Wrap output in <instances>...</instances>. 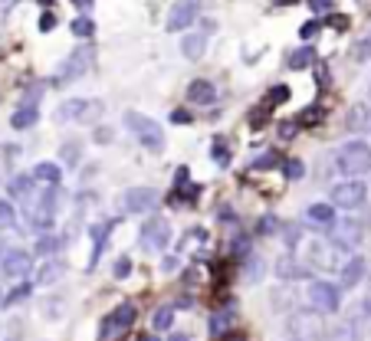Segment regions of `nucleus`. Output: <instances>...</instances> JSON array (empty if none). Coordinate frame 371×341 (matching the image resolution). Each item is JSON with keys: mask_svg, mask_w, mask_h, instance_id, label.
Here are the masks:
<instances>
[{"mask_svg": "<svg viewBox=\"0 0 371 341\" xmlns=\"http://www.w3.org/2000/svg\"><path fill=\"white\" fill-rule=\"evenodd\" d=\"M329 233L325 237L332 240L335 247H345V249H352V247H358L365 240V220L362 217H335V223L332 227H325Z\"/></svg>", "mask_w": 371, "mask_h": 341, "instance_id": "nucleus-10", "label": "nucleus"}, {"mask_svg": "<svg viewBox=\"0 0 371 341\" xmlns=\"http://www.w3.org/2000/svg\"><path fill=\"white\" fill-rule=\"evenodd\" d=\"M128 273H132V259H128V256H122V259L115 263V275H118V279H125Z\"/></svg>", "mask_w": 371, "mask_h": 341, "instance_id": "nucleus-44", "label": "nucleus"}, {"mask_svg": "<svg viewBox=\"0 0 371 341\" xmlns=\"http://www.w3.org/2000/svg\"><path fill=\"white\" fill-rule=\"evenodd\" d=\"M214 161L217 164H230V154H227V148H224V144H214Z\"/></svg>", "mask_w": 371, "mask_h": 341, "instance_id": "nucleus-46", "label": "nucleus"}, {"mask_svg": "<svg viewBox=\"0 0 371 341\" xmlns=\"http://www.w3.org/2000/svg\"><path fill=\"white\" fill-rule=\"evenodd\" d=\"M305 220H309V223H319V227H332L335 204H312V207L305 210Z\"/></svg>", "mask_w": 371, "mask_h": 341, "instance_id": "nucleus-25", "label": "nucleus"}, {"mask_svg": "<svg viewBox=\"0 0 371 341\" xmlns=\"http://www.w3.org/2000/svg\"><path fill=\"white\" fill-rule=\"evenodd\" d=\"M348 325H352L355 332H371V295H368V299H362V302L352 309Z\"/></svg>", "mask_w": 371, "mask_h": 341, "instance_id": "nucleus-22", "label": "nucleus"}, {"mask_svg": "<svg viewBox=\"0 0 371 341\" xmlns=\"http://www.w3.org/2000/svg\"><path fill=\"white\" fill-rule=\"evenodd\" d=\"M305 299H309V305H312L315 312H322V315H335L342 309L339 285L325 283V279H312V283L305 285Z\"/></svg>", "mask_w": 371, "mask_h": 341, "instance_id": "nucleus-7", "label": "nucleus"}, {"mask_svg": "<svg viewBox=\"0 0 371 341\" xmlns=\"http://www.w3.org/2000/svg\"><path fill=\"white\" fill-rule=\"evenodd\" d=\"M315 79H319V85H329V69H325V66H315Z\"/></svg>", "mask_w": 371, "mask_h": 341, "instance_id": "nucleus-49", "label": "nucleus"}, {"mask_svg": "<svg viewBox=\"0 0 371 341\" xmlns=\"http://www.w3.org/2000/svg\"><path fill=\"white\" fill-rule=\"evenodd\" d=\"M365 273H368V263H365V256H355L342 266V273H339V283H342V289H355V285L365 279Z\"/></svg>", "mask_w": 371, "mask_h": 341, "instance_id": "nucleus-17", "label": "nucleus"}, {"mask_svg": "<svg viewBox=\"0 0 371 341\" xmlns=\"http://www.w3.org/2000/svg\"><path fill=\"white\" fill-rule=\"evenodd\" d=\"M158 204H162V197H158V190H152V187H132L122 194V207L128 210V213H154Z\"/></svg>", "mask_w": 371, "mask_h": 341, "instance_id": "nucleus-14", "label": "nucleus"}, {"mask_svg": "<svg viewBox=\"0 0 371 341\" xmlns=\"http://www.w3.org/2000/svg\"><path fill=\"white\" fill-rule=\"evenodd\" d=\"M37 118H39V108H37V102L30 99L27 105H20L17 112H13V118H10V125H13L17 132H27V128H33V125H37Z\"/></svg>", "mask_w": 371, "mask_h": 341, "instance_id": "nucleus-21", "label": "nucleus"}, {"mask_svg": "<svg viewBox=\"0 0 371 341\" xmlns=\"http://www.w3.org/2000/svg\"><path fill=\"white\" fill-rule=\"evenodd\" d=\"M23 217L33 230L47 233L53 227V217H56V187H39L33 190L27 200H23Z\"/></svg>", "mask_w": 371, "mask_h": 341, "instance_id": "nucleus-3", "label": "nucleus"}, {"mask_svg": "<svg viewBox=\"0 0 371 341\" xmlns=\"http://www.w3.org/2000/svg\"><path fill=\"white\" fill-rule=\"evenodd\" d=\"M188 99L194 105H210L214 99H217V89H214L210 79H194V82L188 85Z\"/></svg>", "mask_w": 371, "mask_h": 341, "instance_id": "nucleus-19", "label": "nucleus"}, {"mask_svg": "<svg viewBox=\"0 0 371 341\" xmlns=\"http://www.w3.org/2000/svg\"><path fill=\"white\" fill-rule=\"evenodd\" d=\"M49 30H56V13H43V17H39V33H49Z\"/></svg>", "mask_w": 371, "mask_h": 341, "instance_id": "nucleus-41", "label": "nucleus"}, {"mask_svg": "<svg viewBox=\"0 0 371 341\" xmlns=\"http://www.w3.org/2000/svg\"><path fill=\"white\" fill-rule=\"evenodd\" d=\"M276 275L283 279V283H289V279H303V275H309V266L299 263L296 256H283L276 263Z\"/></svg>", "mask_w": 371, "mask_h": 341, "instance_id": "nucleus-20", "label": "nucleus"}, {"mask_svg": "<svg viewBox=\"0 0 371 341\" xmlns=\"http://www.w3.org/2000/svg\"><path fill=\"white\" fill-rule=\"evenodd\" d=\"M276 164H279V154H276V151H267V154H260L257 161H253V168L269 170V168H276Z\"/></svg>", "mask_w": 371, "mask_h": 341, "instance_id": "nucleus-34", "label": "nucleus"}, {"mask_svg": "<svg viewBox=\"0 0 371 341\" xmlns=\"http://www.w3.org/2000/svg\"><path fill=\"white\" fill-rule=\"evenodd\" d=\"M63 273H66V266H63V259H47V263L39 266L37 273V285H53L63 279Z\"/></svg>", "mask_w": 371, "mask_h": 341, "instance_id": "nucleus-23", "label": "nucleus"}, {"mask_svg": "<svg viewBox=\"0 0 371 341\" xmlns=\"http://www.w3.org/2000/svg\"><path fill=\"white\" fill-rule=\"evenodd\" d=\"M286 335L293 341H322L325 338L322 312H315V309H299V312H293L289 322H286Z\"/></svg>", "mask_w": 371, "mask_h": 341, "instance_id": "nucleus-4", "label": "nucleus"}, {"mask_svg": "<svg viewBox=\"0 0 371 341\" xmlns=\"http://www.w3.org/2000/svg\"><path fill=\"white\" fill-rule=\"evenodd\" d=\"M56 249H59V240L56 237H43L37 243V253L39 256H56Z\"/></svg>", "mask_w": 371, "mask_h": 341, "instance_id": "nucleus-33", "label": "nucleus"}, {"mask_svg": "<svg viewBox=\"0 0 371 341\" xmlns=\"http://www.w3.org/2000/svg\"><path fill=\"white\" fill-rule=\"evenodd\" d=\"M142 249H148V253H162L168 243H171V223L164 217H152L148 223L142 227Z\"/></svg>", "mask_w": 371, "mask_h": 341, "instance_id": "nucleus-12", "label": "nucleus"}, {"mask_svg": "<svg viewBox=\"0 0 371 341\" xmlns=\"http://www.w3.org/2000/svg\"><path fill=\"white\" fill-rule=\"evenodd\" d=\"M315 33H319V20H309V23L299 27V37H303V39H312Z\"/></svg>", "mask_w": 371, "mask_h": 341, "instance_id": "nucleus-43", "label": "nucleus"}, {"mask_svg": "<svg viewBox=\"0 0 371 341\" xmlns=\"http://www.w3.org/2000/svg\"><path fill=\"white\" fill-rule=\"evenodd\" d=\"M148 341H158V338H148Z\"/></svg>", "mask_w": 371, "mask_h": 341, "instance_id": "nucleus-56", "label": "nucleus"}, {"mask_svg": "<svg viewBox=\"0 0 371 341\" xmlns=\"http://www.w3.org/2000/svg\"><path fill=\"white\" fill-rule=\"evenodd\" d=\"M309 7H312L315 13H325V10H329V0H309Z\"/></svg>", "mask_w": 371, "mask_h": 341, "instance_id": "nucleus-50", "label": "nucleus"}, {"mask_svg": "<svg viewBox=\"0 0 371 341\" xmlns=\"http://www.w3.org/2000/svg\"><path fill=\"white\" fill-rule=\"evenodd\" d=\"M171 122H174V125H190V112H188V108H174V112H171Z\"/></svg>", "mask_w": 371, "mask_h": 341, "instance_id": "nucleus-45", "label": "nucleus"}, {"mask_svg": "<svg viewBox=\"0 0 371 341\" xmlns=\"http://www.w3.org/2000/svg\"><path fill=\"white\" fill-rule=\"evenodd\" d=\"M293 132H296L293 125H289V122H283V128H279V135H283V138H289V135H293Z\"/></svg>", "mask_w": 371, "mask_h": 341, "instance_id": "nucleus-52", "label": "nucleus"}, {"mask_svg": "<svg viewBox=\"0 0 371 341\" xmlns=\"http://www.w3.org/2000/svg\"><path fill=\"white\" fill-rule=\"evenodd\" d=\"M230 325H233V309H217L210 315V335L214 338H224L230 332Z\"/></svg>", "mask_w": 371, "mask_h": 341, "instance_id": "nucleus-27", "label": "nucleus"}, {"mask_svg": "<svg viewBox=\"0 0 371 341\" xmlns=\"http://www.w3.org/2000/svg\"><path fill=\"white\" fill-rule=\"evenodd\" d=\"M63 161H66V164H79V144L76 142L63 144Z\"/></svg>", "mask_w": 371, "mask_h": 341, "instance_id": "nucleus-37", "label": "nucleus"}, {"mask_svg": "<svg viewBox=\"0 0 371 341\" xmlns=\"http://www.w3.org/2000/svg\"><path fill=\"white\" fill-rule=\"evenodd\" d=\"M69 30H73V37H79V39H89V37H92V33H95V23L86 17V13H83V17H76V20H73V27H69Z\"/></svg>", "mask_w": 371, "mask_h": 341, "instance_id": "nucleus-30", "label": "nucleus"}, {"mask_svg": "<svg viewBox=\"0 0 371 341\" xmlns=\"http://www.w3.org/2000/svg\"><path fill=\"white\" fill-rule=\"evenodd\" d=\"M267 99H269V105H283L289 99V85H273Z\"/></svg>", "mask_w": 371, "mask_h": 341, "instance_id": "nucleus-35", "label": "nucleus"}, {"mask_svg": "<svg viewBox=\"0 0 371 341\" xmlns=\"http://www.w3.org/2000/svg\"><path fill=\"white\" fill-rule=\"evenodd\" d=\"M329 20H332L335 30H348V17H345V13H335V17H329Z\"/></svg>", "mask_w": 371, "mask_h": 341, "instance_id": "nucleus-47", "label": "nucleus"}, {"mask_svg": "<svg viewBox=\"0 0 371 341\" xmlns=\"http://www.w3.org/2000/svg\"><path fill=\"white\" fill-rule=\"evenodd\" d=\"M171 322H174V305H162V309L152 315V328H154V332L171 328Z\"/></svg>", "mask_w": 371, "mask_h": 341, "instance_id": "nucleus-29", "label": "nucleus"}, {"mask_svg": "<svg viewBox=\"0 0 371 341\" xmlns=\"http://www.w3.org/2000/svg\"><path fill=\"white\" fill-rule=\"evenodd\" d=\"M92 59H95V49L92 46H76L66 59H63V63H59L56 79H53V82L63 85V82H73V79L86 76L89 69H92Z\"/></svg>", "mask_w": 371, "mask_h": 341, "instance_id": "nucleus-8", "label": "nucleus"}, {"mask_svg": "<svg viewBox=\"0 0 371 341\" xmlns=\"http://www.w3.org/2000/svg\"><path fill=\"white\" fill-rule=\"evenodd\" d=\"M125 128L138 138V144H142L145 151H162L164 148V132H162V125L154 122V118H148V115L142 112H125Z\"/></svg>", "mask_w": 371, "mask_h": 341, "instance_id": "nucleus-5", "label": "nucleus"}, {"mask_svg": "<svg viewBox=\"0 0 371 341\" xmlns=\"http://www.w3.org/2000/svg\"><path fill=\"white\" fill-rule=\"evenodd\" d=\"M368 95H371V89H368Z\"/></svg>", "mask_w": 371, "mask_h": 341, "instance_id": "nucleus-57", "label": "nucleus"}, {"mask_svg": "<svg viewBox=\"0 0 371 341\" xmlns=\"http://www.w3.org/2000/svg\"><path fill=\"white\" fill-rule=\"evenodd\" d=\"M30 174L37 178L39 187H59V180H63V168H59V164H53V161H39L37 168L30 170Z\"/></svg>", "mask_w": 371, "mask_h": 341, "instance_id": "nucleus-18", "label": "nucleus"}, {"mask_svg": "<svg viewBox=\"0 0 371 341\" xmlns=\"http://www.w3.org/2000/svg\"><path fill=\"white\" fill-rule=\"evenodd\" d=\"M17 158V148H4L0 154V178H10V161Z\"/></svg>", "mask_w": 371, "mask_h": 341, "instance_id": "nucleus-36", "label": "nucleus"}, {"mask_svg": "<svg viewBox=\"0 0 371 341\" xmlns=\"http://www.w3.org/2000/svg\"><path fill=\"white\" fill-rule=\"evenodd\" d=\"M283 174L289 180H299L305 174V168H303V161H299V158H289V161H283Z\"/></svg>", "mask_w": 371, "mask_h": 341, "instance_id": "nucleus-31", "label": "nucleus"}, {"mask_svg": "<svg viewBox=\"0 0 371 341\" xmlns=\"http://www.w3.org/2000/svg\"><path fill=\"white\" fill-rule=\"evenodd\" d=\"M102 115H105L102 99L86 95V99H63V102L56 105L53 118H56L59 125H95Z\"/></svg>", "mask_w": 371, "mask_h": 341, "instance_id": "nucleus-2", "label": "nucleus"}, {"mask_svg": "<svg viewBox=\"0 0 371 341\" xmlns=\"http://www.w3.org/2000/svg\"><path fill=\"white\" fill-rule=\"evenodd\" d=\"M345 128L355 135H371V105L358 102L348 108V118H345Z\"/></svg>", "mask_w": 371, "mask_h": 341, "instance_id": "nucleus-16", "label": "nucleus"}, {"mask_svg": "<svg viewBox=\"0 0 371 341\" xmlns=\"http://www.w3.org/2000/svg\"><path fill=\"white\" fill-rule=\"evenodd\" d=\"M286 243L293 249V256L299 263H305L309 269H329V273H342V266L352 259V253L345 247H335L329 237H315L303 227H289Z\"/></svg>", "mask_w": 371, "mask_h": 341, "instance_id": "nucleus-1", "label": "nucleus"}, {"mask_svg": "<svg viewBox=\"0 0 371 341\" xmlns=\"http://www.w3.org/2000/svg\"><path fill=\"white\" fill-rule=\"evenodd\" d=\"M135 318H138V309H135L132 302L115 305L102 322V341H118L122 335H128L132 332V325H135Z\"/></svg>", "mask_w": 371, "mask_h": 341, "instance_id": "nucleus-9", "label": "nucleus"}, {"mask_svg": "<svg viewBox=\"0 0 371 341\" xmlns=\"http://www.w3.org/2000/svg\"><path fill=\"white\" fill-rule=\"evenodd\" d=\"M332 341H358V332H355L352 325L345 322V328H339V332H335V338Z\"/></svg>", "mask_w": 371, "mask_h": 341, "instance_id": "nucleus-40", "label": "nucleus"}, {"mask_svg": "<svg viewBox=\"0 0 371 341\" xmlns=\"http://www.w3.org/2000/svg\"><path fill=\"white\" fill-rule=\"evenodd\" d=\"M73 7H76V10H89V7H92V0H73Z\"/></svg>", "mask_w": 371, "mask_h": 341, "instance_id": "nucleus-51", "label": "nucleus"}, {"mask_svg": "<svg viewBox=\"0 0 371 341\" xmlns=\"http://www.w3.org/2000/svg\"><path fill=\"white\" fill-rule=\"evenodd\" d=\"M23 295H30V283L17 285V289H13V292H10L7 299H4V305H13V302H20V299H23Z\"/></svg>", "mask_w": 371, "mask_h": 341, "instance_id": "nucleus-39", "label": "nucleus"}, {"mask_svg": "<svg viewBox=\"0 0 371 341\" xmlns=\"http://www.w3.org/2000/svg\"><path fill=\"white\" fill-rule=\"evenodd\" d=\"M276 227H279V223H276V217H267V220H260V223H257V230L263 233V237H269V233H276Z\"/></svg>", "mask_w": 371, "mask_h": 341, "instance_id": "nucleus-42", "label": "nucleus"}, {"mask_svg": "<svg viewBox=\"0 0 371 341\" xmlns=\"http://www.w3.org/2000/svg\"><path fill=\"white\" fill-rule=\"evenodd\" d=\"M13 223V204L0 200V227H10Z\"/></svg>", "mask_w": 371, "mask_h": 341, "instance_id": "nucleus-38", "label": "nucleus"}, {"mask_svg": "<svg viewBox=\"0 0 371 341\" xmlns=\"http://www.w3.org/2000/svg\"><path fill=\"white\" fill-rule=\"evenodd\" d=\"M355 59H358V63H368V59H371V30L358 39V46H355Z\"/></svg>", "mask_w": 371, "mask_h": 341, "instance_id": "nucleus-32", "label": "nucleus"}, {"mask_svg": "<svg viewBox=\"0 0 371 341\" xmlns=\"http://www.w3.org/2000/svg\"><path fill=\"white\" fill-rule=\"evenodd\" d=\"M171 341H188V338H184V335H174V338Z\"/></svg>", "mask_w": 371, "mask_h": 341, "instance_id": "nucleus-54", "label": "nucleus"}, {"mask_svg": "<svg viewBox=\"0 0 371 341\" xmlns=\"http://www.w3.org/2000/svg\"><path fill=\"white\" fill-rule=\"evenodd\" d=\"M33 269V256L20 247L0 249V273L7 279H27V273Z\"/></svg>", "mask_w": 371, "mask_h": 341, "instance_id": "nucleus-13", "label": "nucleus"}, {"mask_svg": "<svg viewBox=\"0 0 371 341\" xmlns=\"http://www.w3.org/2000/svg\"><path fill=\"white\" fill-rule=\"evenodd\" d=\"M204 33H184V39H181V56L184 59H190V63H197L200 56H204Z\"/></svg>", "mask_w": 371, "mask_h": 341, "instance_id": "nucleus-24", "label": "nucleus"}, {"mask_svg": "<svg viewBox=\"0 0 371 341\" xmlns=\"http://www.w3.org/2000/svg\"><path fill=\"white\" fill-rule=\"evenodd\" d=\"M315 59V46H299L289 53V69H305Z\"/></svg>", "mask_w": 371, "mask_h": 341, "instance_id": "nucleus-28", "label": "nucleus"}, {"mask_svg": "<svg viewBox=\"0 0 371 341\" xmlns=\"http://www.w3.org/2000/svg\"><path fill=\"white\" fill-rule=\"evenodd\" d=\"M197 13H200V0H178L171 7V13H168L164 27L171 30V33H181V30H188L197 20Z\"/></svg>", "mask_w": 371, "mask_h": 341, "instance_id": "nucleus-15", "label": "nucleus"}, {"mask_svg": "<svg viewBox=\"0 0 371 341\" xmlns=\"http://www.w3.org/2000/svg\"><path fill=\"white\" fill-rule=\"evenodd\" d=\"M33 190H37V178H33V174H13V178H10V194H13V197L27 200Z\"/></svg>", "mask_w": 371, "mask_h": 341, "instance_id": "nucleus-26", "label": "nucleus"}, {"mask_svg": "<svg viewBox=\"0 0 371 341\" xmlns=\"http://www.w3.org/2000/svg\"><path fill=\"white\" fill-rule=\"evenodd\" d=\"M13 4V0H0V13H7V7Z\"/></svg>", "mask_w": 371, "mask_h": 341, "instance_id": "nucleus-53", "label": "nucleus"}, {"mask_svg": "<svg viewBox=\"0 0 371 341\" xmlns=\"http://www.w3.org/2000/svg\"><path fill=\"white\" fill-rule=\"evenodd\" d=\"M39 4H43V7H49V4H53V0H39Z\"/></svg>", "mask_w": 371, "mask_h": 341, "instance_id": "nucleus-55", "label": "nucleus"}, {"mask_svg": "<svg viewBox=\"0 0 371 341\" xmlns=\"http://www.w3.org/2000/svg\"><path fill=\"white\" fill-rule=\"evenodd\" d=\"M368 200V187L365 180H342L329 190V204H335L339 210H358Z\"/></svg>", "mask_w": 371, "mask_h": 341, "instance_id": "nucleus-11", "label": "nucleus"}, {"mask_svg": "<svg viewBox=\"0 0 371 341\" xmlns=\"http://www.w3.org/2000/svg\"><path fill=\"white\" fill-rule=\"evenodd\" d=\"M174 180H178V187H184V184H188V180H190V170H188V168H178V174H174Z\"/></svg>", "mask_w": 371, "mask_h": 341, "instance_id": "nucleus-48", "label": "nucleus"}, {"mask_svg": "<svg viewBox=\"0 0 371 341\" xmlns=\"http://www.w3.org/2000/svg\"><path fill=\"white\" fill-rule=\"evenodd\" d=\"M335 170H342V174H348V178H355V174H365V170L371 168V148L368 142H345L339 151H335L332 158Z\"/></svg>", "mask_w": 371, "mask_h": 341, "instance_id": "nucleus-6", "label": "nucleus"}]
</instances>
